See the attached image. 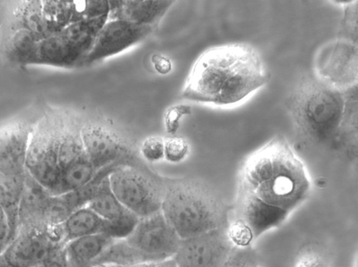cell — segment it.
I'll use <instances>...</instances> for the list:
<instances>
[{
	"label": "cell",
	"mask_w": 358,
	"mask_h": 267,
	"mask_svg": "<svg viewBox=\"0 0 358 267\" xmlns=\"http://www.w3.org/2000/svg\"><path fill=\"white\" fill-rule=\"evenodd\" d=\"M174 2L170 0L109 1L108 18L155 28Z\"/></svg>",
	"instance_id": "obj_15"
},
{
	"label": "cell",
	"mask_w": 358,
	"mask_h": 267,
	"mask_svg": "<svg viewBox=\"0 0 358 267\" xmlns=\"http://www.w3.org/2000/svg\"><path fill=\"white\" fill-rule=\"evenodd\" d=\"M343 9L338 36L357 43V0L333 1Z\"/></svg>",
	"instance_id": "obj_24"
},
{
	"label": "cell",
	"mask_w": 358,
	"mask_h": 267,
	"mask_svg": "<svg viewBox=\"0 0 358 267\" xmlns=\"http://www.w3.org/2000/svg\"><path fill=\"white\" fill-rule=\"evenodd\" d=\"M154 27L110 19L99 30L85 64H92L116 55L145 39Z\"/></svg>",
	"instance_id": "obj_11"
},
{
	"label": "cell",
	"mask_w": 358,
	"mask_h": 267,
	"mask_svg": "<svg viewBox=\"0 0 358 267\" xmlns=\"http://www.w3.org/2000/svg\"><path fill=\"white\" fill-rule=\"evenodd\" d=\"M108 175L97 182L87 205L112 226L118 239L127 236L139 218L115 196L109 185Z\"/></svg>",
	"instance_id": "obj_13"
},
{
	"label": "cell",
	"mask_w": 358,
	"mask_h": 267,
	"mask_svg": "<svg viewBox=\"0 0 358 267\" xmlns=\"http://www.w3.org/2000/svg\"><path fill=\"white\" fill-rule=\"evenodd\" d=\"M160 211L181 239L225 227L222 201L192 179L167 178Z\"/></svg>",
	"instance_id": "obj_4"
},
{
	"label": "cell",
	"mask_w": 358,
	"mask_h": 267,
	"mask_svg": "<svg viewBox=\"0 0 358 267\" xmlns=\"http://www.w3.org/2000/svg\"><path fill=\"white\" fill-rule=\"evenodd\" d=\"M41 10L49 35L59 32L71 23V1H43Z\"/></svg>",
	"instance_id": "obj_22"
},
{
	"label": "cell",
	"mask_w": 358,
	"mask_h": 267,
	"mask_svg": "<svg viewBox=\"0 0 358 267\" xmlns=\"http://www.w3.org/2000/svg\"><path fill=\"white\" fill-rule=\"evenodd\" d=\"M13 239L9 226L0 227V256Z\"/></svg>",
	"instance_id": "obj_32"
},
{
	"label": "cell",
	"mask_w": 358,
	"mask_h": 267,
	"mask_svg": "<svg viewBox=\"0 0 358 267\" xmlns=\"http://www.w3.org/2000/svg\"><path fill=\"white\" fill-rule=\"evenodd\" d=\"M80 137L96 171L134 156L115 134L101 126L92 124L83 126L80 130Z\"/></svg>",
	"instance_id": "obj_12"
},
{
	"label": "cell",
	"mask_w": 358,
	"mask_h": 267,
	"mask_svg": "<svg viewBox=\"0 0 358 267\" xmlns=\"http://www.w3.org/2000/svg\"><path fill=\"white\" fill-rule=\"evenodd\" d=\"M32 129L22 122H12L0 128V174L25 175L27 151Z\"/></svg>",
	"instance_id": "obj_14"
},
{
	"label": "cell",
	"mask_w": 358,
	"mask_h": 267,
	"mask_svg": "<svg viewBox=\"0 0 358 267\" xmlns=\"http://www.w3.org/2000/svg\"><path fill=\"white\" fill-rule=\"evenodd\" d=\"M130 267H176L172 259L162 261L131 266Z\"/></svg>",
	"instance_id": "obj_33"
},
{
	"label": "cell",
	"mask_w": 358,
	"mask_h": 267,
	"mask_svg": "<svg viewBox=\"0 0 358 267\" xmlns=\"http://www.w3.org/2000/svg\"><path fill=\"white\" fill-rule=\"evenodd\" d=\"M25 175L6 176L0 174V203L6 213L13 238L19 229V207L24 190Z\"/></svg>",
	"instance_id": "obj_19"
},
{
	"label": "cell",
	"mask_w": 358,
	"mask_h": 267,
	"mask_svg": "<svg viewBox=\"0 0 358 267\" xmlns=\"http://www.w3.org/2000/svg\"><path fill=\"white\" fill-rule=\"evenodd\" d=\"M295 267H328V264L321 255L316 253H306L299 259Z\"/></svg>",
	"instance_id": "obj_30"
},
{
	"label": "cell",
	"mask_w": 358,
	"mask_h": 267,
	"mask_svg": "<svg viewBox=\"0 0 358 267\" xmlns=\"http://www.w3.org/2000/svg\"><path fill=\"white\" fill-rule=\"evenodd\" d=\"M285 107L296 131L307 140L357 144V89L340 92L308 75L292 90Z\"/></svg>",
	"instance_id": "obj_3"
},
{
	"label": "cell",
	"mask_w": 358,
	"mask_h": 267,
	"mask_svg": "<svg viewBox=\"0 0 358 267\" xmlns=\"http://www.w3.org/2000/svg\"><path fill=\"white\" fill-rule=\"evenodd\" d=\"M238 252L233 251L229 257L225 261L222 267H252L255 264L252 262V259L243 252V250H239Z\"/></svg>",
	"instance_id": "obj_29"
},
{
	"label": "cell",
	"mask_w": 358,
	"mask_h": 267,
	"mask_svg": "<svg viewBox=\"0 0 358 267\" xmlns=\"http://www.w3.org/2000/svg\"><path fill=\"white\" fill-rule=\"evenodd\" d=\"M269 78L255 47L229 43L210 48L198 58L183 95L194 101L230 107L245 101Z\"/></svg>",
	"instance_id": "obj_2"
},
{
	"label": "cell",
	"mask_w": 358,
	"mask_h": 267,
	"mask_svg": "<svg viewBox=\"0 0 358 267\" xmlns=\"http://www.w3.org/2000/svg\"><path fill=\"white\" fill-rule=\"evenodd\" d=\"M34 64L65 68L84 64L83 59L59 32L38 42Z\"/></svg>",
	"instance_id": "obj_17"
},
{
	"label": "cell",
	"mask_w": 358,
	"mask_h": 267,
	"mask_svg": "<svg viewBox=\"0 0 358 267\" xmlns=\"http://www.w3.org/2000/svg\"><path fill=\"white\" fill-rule=\"evenodd\" d=\"M151 62L155 70L159 74H168L172 69L171 62L166 56L159 54L153 55L151 57Z\"/></svg>",
	"instance_id": "obj_31"
},
{
	"label": "cell",
	"mask_w": 358,
	"mask_h": 267,
	"mask_svg": "<svg viewBox=\"0 0 358 267\" xmlns=\"http://www.w3.org/2000/svg\"><path fill=\"white\" fill-rule=\"evenodd\" d=\"M252 267H257V266L256 264H255Z\"/></svg>",
	"instance_id": "obj_35"
},
{
	"label": "cell",
	"mask_w": 358,
	"mask_h": 267,
	"mask_svg": "<svg viewBox=\"0 0 358 267\" xmlns=\"http://www.w3.org/2000/svg\"><path fill=\"white\" fill-rule=\"evenodd\" d=\"M189 152V145L186 139L180 136L164 138V159L169 163L178 164L183 161Z\"/></svg>",
	"instance_id": "obj_26"
},
{
	"label": "cell",
	"mask_w": 358,
	"mask_h": 267,
	"mask_svg": "<svg viewBox=\"0 0 358 267\" xmlns=\"http://www.w3.org/2000/svg\"><path fill=\"white\" fill-rule=\"evenodd\" d=\"M180 239L159 211L139 218L121 240L132 265H139L172 259Z\"/></svg>",
	"instance_id": "obj_6"
},
{
	"label": "cell",
	"mask_w": 358,
	"mask_h": 267,
	"mask_svg": "<svg viewBox=\"0 0 358 267\" xmlns=\"http://www.w3.org/2000/svg\"><path fill=\"white\" fill-rule=\"evenodd\" d=\"M226 236L236 249L246 250L255 241L251 230L240 219L233 218L225 228Z\"/></svg>",
	"instance_id": "obj_25"
},
{
	"label": "cell",
	"mask_w": 358,
	"mask_h": 267,
	"mask_svg": "<svg viewBox=\"0 0 358 267\" xmlns=\"http://www.w3.org/2000/svg\"><path fill=\"white\" fill-rule=\"evenodd\" d=\"M13 29H23L31 32L39 41L49 35L42 15L41 1H24L17 9Z\"/></svg>",
	"instance_id": "obj_21"
},
{
	"label": "cell",
	"mask_w": 358,
	"mask_h": 267,
	"mask_svg": "<svg viewBox=\"0 0 358 267\" xmlns=\"http://www.w3.org/2000/svg\"><path fill=\"white\" fill-rule=\"evenodd\" d=\"M62 132L57 120L44 117L33 128L27 151V173L52 195L59 179L58 149Z\"/></svg>",
	"instance_id": "obj_7"
},
{
	"label": "cell",
	"mask_w": 358,
	"mask_h": 267,
	"mask_svg": "<svg viewBox=\"0 0 358 267\" xmlns=\"http://www.w3.org/2000/svg\"><path fill=\"white\" fill-rule=\"evenodd\" d=\"M64 246L48 236L45 225H22L1 257L8 267H34L56 255Z\"/></svg>",
	"instance_id": "obj_9"
},
{
	"label": "cell",
	"mask_w": 358,
	"mask_h": 267,
	"mask_svg": "<svg viewBox=\"0 0 358 267\" xmlns=\"http://www.w3.org/2000/svg\"><path fill=\"white\" fill-rule=\"evenodd\" d=\"M313 75L324 85L340 92L357 89V43L336 37L322 44L313 60Z\"/></svg>",
	"instance_id": "obj_8"
},
{
	"label": "cell",
	"mask_w": 358,
	"mask_h": 267,
	"mask_svg": "<svg viewBox=\"0 0 358 267\" xmlns=\"http://www.w3.org/2000/svg\"><path fill=\"white\" fill-rule=\"evenodd\" d=\"M308 169L281 134L250 152L238 175L234 218L257 240L282 226L311 194Z\"/></svg>",
	"instance_id": "obj_1"
},
{
	"label": "cell",
	"mask_w": 358,
	"mask_h": 267,
	"mask_svg": "<svg viewBox=\"0 0 358 267\" xmlns=\"http://www.w3.org/2000/svg\"><path fill=\"white\" fill-rule=\"evenodd\" d=\"M65 243L82 236L106 233L117 239L112 226L88 205L82 206L62 223Z\"/></svg>",
	"instance_id": "obj_18"
},
{
	"label": "cell",
	"mask_w": 358,
	"mask_h": 267,
	"mask_svg": "<svg viewBox=\"0 0 358 267\" xmlns=\"http://www.w3.org/2000/svg\"><path fill=\"white\" fill-rule=\"evenodd\" d=\"M38 42L26 29L13 30L6 40V55L10 61L17 64H34Z\"/></svg>",
	"instance_id": "obj_20"
},
{
	"label": "cell",
	"mask_w": 358,
	"mask_h": 267,
	"mask_svg": "<svg viewBox=\"0 0 358 267\" xmlns=\"http://www.w3.org/2000/svg\"><path fill=\"white\" fill-rule=\"evenodd\" d=\"M108 178L115 196L138 218L160 211L167 178L136 157L117 166Z\"/></svg>",
	"instance_id": "obj_5"
},
{
	"label": "cell",
	"mask_w": 358,
	"mask_h": 267,
	"mask_svg": "<svg viewBox=\"0 0 358 267\" xmlns=\"http://www.w3.org/2000/svg\"><path fill=\"white\" fill-rule=\"evenodd\" d=\"M71 23L108 16L109 1H71Z\"/></svg>",
	"instance_id": "obj_23"
},
{
	"label": "cell",
	"mask_w": 358,
	"mask_h": 267,
	"mask_svg": "<svg viewBox=\"0 0 358 267\" xmlns=\"http://www.w3.org/2000/svg\"><path fill=\"white\" fill-rule=\"evenodd\" d=\"M115 240L106 233L72 239L64 244L65 267H92L94 261Z\"/></svg>",
	"instance_id": "obj_16"
},
{
	"label": "cell",
	"mask_w": 358,
	"mask_h": 267,
	"mask_svg": "<svg viewBox=\"0 0 358 267\" xmlns=\"http://www.w3.org/2000/svg\"><path fill=\"white\" fill-rule=\"evenodd\" d=\"M164 138L160 136H150L142 142L140 152L148 162L154 163L164 159Z\"/></svg>",
	"instance_id": "obj_28"
},
{
	"label": "cell",
	"mask_w": 358,
	"mask_h": 267,
	"mask_svg": "<svg viewBox=\"0 0 358 267\" xmlns=\"http://www.w3.org/2000/svg\"><path fill=\"white\" fill-rule=\"evenodd\" d=\"M6 226H9L7 215L2 205L0 203V227H3Z\"/></svg>",
	"instance_id": "obj_34"
},
{
	"label": "cell",
	"mask_w": 358,
	"mask_h": 267,
	"mask_svg": "<svg viewBox=\"0 0 358 267\" xmlns=\"http://www.w3.org/2000/svg\"><path fill=\"white\" fill-rule=\"evenodd\" d=\"M192 113L189 105L177 103L169 107L164 112V123L166 131L175 136L180 127L181 119Z\"/></svg>",
	"instance_id": "obj_27"
},
{
	"label": "cell",
	"mask_w": 358,
	"mask_h": 267,
	"mask_svg": "<svg viewBox=\"0 0 358 267\" xmlns=\"http://www.w3.org/2000/svg\"><path fill=\"white\" fill-rule=\"evenodd\" d=\"M233 248L224 227L180 239L172 259L176 267H222Z\"/></svg>",
	"instance_id": "obj_10"
}]
</instances>
